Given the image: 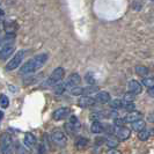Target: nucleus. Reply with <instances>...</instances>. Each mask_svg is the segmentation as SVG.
Masks as SVG:
<instances>
[{"label": "nucleus", "mask_w": 154, "mask_h": 154, "mask_svg": "<svg viewBox=\"0 0 154 154\" xmlns=\"http://www.w3.org/2000/svg\"><path fill=\"white\" fill-rule=\"evenodd\" d=\"M45 153H46L45 147L43 146V145H39L38 149H37V154H45Z\"/></svg>", "instance_id": "32"}, {"label": "nucleus", "mask_w": 154, "mask_h": 154, "mask_svg": "<svg viewBox=\"0 0 154 154\" xmlns=\"http://www.w3.org/2000/svg\"><path fill=\"white\" fill-rule=\"evenodd\" d=\"M107 154H122V153H121L118 149H116V148H111Z\"/></svg>", "instance_id": "33"}, {"label": "nucleus", "mask_w": 154, "mask_h": 154, "mask_svg": "<svg viewBox=\"0 0 154 154\" xmlns=\"http://www.w3.org/2000/svg\"><path fill=\"white\" fill-rule=\"evenodd\" d=\"M122 109L129 111V112H131V111H134L136 106H134V103H132V102H124L123 101V107H122Z\"/></svg>", "instance_id": "28"}, {"label": "nucleus", "mask_w": 154, "mask_h": 154, "mask_svg": "<svg viewBox=\"0 0 154 154\" xmlns=\"http://www.w3.org/2000/svg\"><path fill=\"white\" fill-rule=\"evenodd\" d=\"M134 100H136V94H133V93H131V92L126 93L123 96L124 102H132V103H133Z\"/></svg>", "instance_id": "29"}, {"label": "nucleus", "mask_w": 154, "mask_h": 154, "mask_svg": "<svg viewBox=\"0 0 154 154\" xmlns=\"http://www.w3.org/2000/svg\"><path fill=\"white\" fill-rule=\"evenodd\" d=\"M95 101L99 103H109L111 99H110V94L108 92H100L96 94L95 96Z\"/></svg>", "instance_id": "15"}, {"label": "nucleus", "mask_w": 154, "mask_h": 154, "mask_svg": "<svg viewBox=\"0 0 154 154\" xmlns=\"http://www.w3.org/2000/svg\"><path fill=\"white\" fill-rule=\"evenodd\" d=\"M136 73L138 74V75H140V77H146L147 74L149 73V69H147V67H145V66H136Z\"/></svg>", "instance_id": "22"}, {"label": "nucleus", "mask_w": 154, "mask_h": 154, "mask_svg": "<svg viewBox=\"0 0 154 154\" xmlns=\"http://www.w3.org/2000/svg\"><path fill=\"white\" fill-rule=\"evenodd\" d=\"M106 144H107L108 147H110V149L111 148H116V147L118 146V139L112 137V136H109L108 138L106 139Z\"/></svg>", "instance_id": "20"}, {"label": "nucleus", "mask_w": 154, "mask_h": 154, "mask_svg": "<svg viewBox=\"0 0 154 154\" xmlns=\"http://www.w3.org/2000/svg\"><path fill=\"white\" fill-rule=\"evenodd\" d=\"M87 145H88V139L85 138V137H79V138H77V140H75V147L79 148V149L85 148Z\"/></svg>", "instance_id": "19"}, {"label": "nucleus", "mask_w": 154, "mask_h": 154, "mask_svg": "<svg viewBox=\"0 0 154 154\" xmlns=\"http://www.w3.org/2000/svg\"><path fill=\"white\" fill-rule=\"evenodd\" d=\"M80 81H81L80 75H79L78 73H72L65 81H63V84H64L66 91H67V89H72V88L77 87V86L80 84Z\"/></svg>", "instance_id": "9"}, {"label": "nucleus", "mask_w": 154, "mask_h": 154, "mask_svg": "<svg viewBox=\"0 0 154 154\" xmlns=\"http://www.w3.org/2000/svg\"><path fill=\"white\" fill-rule=\"evenodd\" d=\"M114 123H115V126H124L125 122H124L123 118H115Z\"/></svg>", "instance_id": "31"}, {"label": "nucleus", "mask_w": 154, "mask_h": 154, "mask_svg": "<svg viewBox=\"0 0 154 154\" xmlns=\"http://www.w3.org/2000/svg\"><path fill=\"white\" fill-rule=\"evenodd\" d=\"M15 151H16V154H29V151H28V147L23 146V145H20V144H17L15 147Z\"/></svg>", "instance_id": "27"}, {"label": "nucleus", "mask_w": 154, "mask_h": 154, "mask_svg": "<svg viewBox=\"0 0 154 154\" xmlns=\"http://www.w3.org/2000/svg\"><path fill=\"white\" fill-rule=\"evenodd\" d=\"M69 112H71V110L69 108H65V107L58 108L54 111L52 118H54V121H63V119H66L69 117Z\"/></svg>", "instance_id": "11"}, {"label": "nucleus", "mask_w": 154, "mask_h": 154, "mask_svg": "<svg viewBox=\"0 0 154 154\" xmlns=\"http://www.w3.org/2000/svg\"><path fill=\"white\" fill-rule=\"evenodd\" d=\"M149 136H151V132L146 130V129H144V130H141V131L138 132V138L141 140V141H145L147 139L149 138Z\"/></svg>", "instance_id": "24"}, {"label": "nucleus", "mask_w": 154, "mask_h": 154, "mask_svg": "<svg viewBox=\"0 0 154 154\" xmlns=\"http://www.w3.org/2000/svg\"><path fill=\"white\" fill-rule=\"evenodd\" d=\"M2 117H4V112H2V111H0V121L2 119Z\"/></svg>", "instance_id": "35"}, {"label": "nucleus", "mask_w": 154, "mask_h": 154, "mask_svg": "<svg viewBox=\"0 0 154 154\" xmlns=\"http://www.w3.org/2000/svg\"><path fill=\"white\" fill-rule=\"evenodd\" d=\"M95 99H93V97H89V96H82L81 99H79L78 101V104H79V107H81V108H89V107H93L94 104H95Z\"/></svg>", "instance_id": "13"}, {"label": "nucleus", "mask_w": 154, "mask_h": 154, "mask_svg": "<svg viewBox=\"0 0 154 154\" xmlns=\"http://www.w3.org/2000/svg\"><path fill=\"white\" fill-rule=\"evenodd\" d=\"M148 94H149V96H152L154 99V88H149L148 89Z\"/></svg>", "instance_id": "34"}, {"label": "nucleus", "mask_w": 154, "mask_h": 154, "mask_svg": "<svg viewBox=\"0 0 154 154\" xmlns=\"http://www.w3.org/2000/svg\"><path fill=\"white\" fill-rule=\"evenodd\" d=\"M153 1H154V0H153Z\"/></svg>", "instance_id": "38"}, {"label": "nucleus", "mask_w": 154, "mask_h": 154, "mask_svg": "<svg viewBox=\"0 0 154 154\" xmlns=\"http://www.w3.org/2000/svg\"><path fill=\"white\" fill-rule=\"evenodd\" d=\"M153 132H154V130H153Z\"/></svg>", "instance_id": "37"}, {"label": "nucleus", "mask_w": 154, "mask_h": 154, "mask_svg": "<svg viewBox=\"0 0 154 154\" xmlns=\"http://www.w3.org/2000/svg\"><path fill=\"white\" fill-rule=\"evenodd\" d=\"M80 122L78 119L77 116H71L69 119V122L65 124V128H66V131L69 132V134H75L80 130Z\"/></svg>", "instance_id": "7"}, {"label": "nucleus", "mask_w": 154, "mask_h": 154, "mask_svg": "<svg viewBox=\"0 0 154 154\" xmlns=\"http://www.w3.org/2000/svg\"><path fill=\"white\" fill-rule=\"evenodd\" d=\"M14 141H13V137L7 133L4 132L0 136V151L2 154H13L14 153Z\"/></svg>", "instance_id": "2"}, {"label": "nucleus", "mask_w": 154, "mask_h": 154, "mask_svg": "<svg viewBox=\"0 0 154 154\" xmlns=\"http://www.w3.org/2000/svg\"><path fill=\"white\" fill-rule=\"evenodd\" d=\"M129 91L133 94H140L141 91H143V88H141V85L139 84L137 80H131L130 82H129Z\"/></svg>", "instance_id": "16"}, {"label": "nucleus", "mask_w": 154, "mask_h": 154, "mask_svg": "<svg viewBox=\"0 0 154 154\" xmlns=\"http://www.w3.org/2000/svg\"><path fill=\"white\" fill-rule=\"evenodd\" d=\"M23 144L28 147V148L34 147L36 145V137H35L32 133H30V132L26 133V134H24V138H23Z\"/></svg>", "instance_id": "14"}, {"label": "nucleus", "mask_w": 154, "mask_h": 154, "mask_svg": "<svg viewBox=\"0 0 154 154\" xmlns=\"http://www.w3.org/2000/svg\"><path fill=\"white\" fill-rule=\"evenodd\" d=\"M109 106L112 109H116V110H117V109H122V107H123V101L118 100V99L111 100L109 102Z\"/></svg>", "instance_id": "23"}, {"label": "nucleus", "mask_w": 154, "mask_h": 154, "mask_svg": "<svg viewBox=\"0 0 154 154\" xmlns=\"http://www.w3.org/2000/svg\"><path fill=\"white\" fill-rule=\"evenodd\" d=\"M143 118V114L140 111H131L129 112L128 115H125L123 117L124 122L125 123H133V122H137V121H140Z\"/></svg>", "instance_id": "12"}, {"label": "nucleus", "mask_w": 154, "mask_h": 154, "mask_svg": "<svg viewBox=\"0 0 154 154\" xmlns=\"http://www.w3.org/2000/svg\"><path fill=\"white\" fill-rule=\"evenodd\" d=\"M51 139L58 147H65L67 144V138L62 130H54L51 134Z\"/></svg>", "instance_id": "6"}, {"label": "nucleus", "mask_w": 154, "mask_h": 154, "mask_svg": "<svg viewBox=\"0 0 154 154\" xmlns=\"http://www.w3.org/2000/svg\"><path fill=\"white\" fill-rule=\"evenodd\" d=\"M131 125H132V130H134V131L139 132L145 129V122L143 119L137 121V122H133V123H131Z\"/></svg>", "instance_id": "21"}, {"label": "nucleus", "mask_w": 154, "mask_h": 154, "mask_svg": "<svg viewBox=\"0 0 154 154\" xmlns=\"http://www.w3.org/2000/svg\"><path fill=\"white\" fill-rule=\"evenodd\" d=\"M143 85L149 88H154V78H144L143 79Z\"/></svg>", "instance_id": "26"}, {"label": "nucleus", "mask_w": 154, "mask_h": 154, "mask_svg": "<svg viewBox=\"0 0 154 154\" xmlns=\"http://www.w3.org/2000/svg\"><path fill=\"white\" fill-rule=\"evenodd\" d=\"M91 131L93 133H102L104 131V124L101 122H93L92 126H91Z\"/></svg>", "instance_id": "18"}, {"label": "nucleus", "mask_w": 154, "mask_h": 154, "mask_svg": "<svg viewBox=\"0 0 154 154\" xmlns=\"http://www.w3.org/2000/svg\"><path fill=\"white\" fill-rule=\"evenodd\" d=\"M96 92H99V87L95 85H89L88 87H74V88L71 89V94L74 95V96H78V95L88 96L89 94Z\"/></svg>", "instance_id": "4"}, {"label": "nucleus", "mask_w": 154, "mask_h": 154, "mask_svg": "<svg viewBox=\"0 0 154 154\" xmlns=\"http://www.w3.org/2000/svg\"><path fill=\"white\" fill-rule=\"evenodd\" d=\"M48 58H49L48 54H37L36 57L31 58L30 60H28L26 64H23L21 66V69H20V73L21 74H31V73L38 71L39 69H42L44 66Z\"/></svg>", "instance_id": "1"}, {"label": "nucleus", "mask_w": 154, "mask_h": 154, "mask_svg": "<svg viewBox=\"0 0 154 154\" xmlns=\"http://www.w3.org/2000/svg\"><path fill=\"white\" fill-rule=\"evenodd\" d=\"M115 134L116 138L118 139V140L123 141V140H126V139L130 138L131 131L126 126H115Z\"/></svg>", "instance_id": "10"}, {"label": "nucleus", "mask_w": 154, "mask_h": 154, "mask_svg": "<svg viewBox=\"0 0 154 154\" xmlns=\"http://www.w3.org/2000/svg\"><path fill=\"white\" fill-rule=\"evenodd\" d=\"M104 117H108L107 112H102V111H96V112H92L89 118L92 119L93 122H100L101 119H103Z\"/></svg>", "instance_id": "17"}, {"label": "nucleus", "mask_w": 154, "mask_h": 154, "mask_svg": "<svg viewBox=\"0 0 154 154\" xmlns=\"http://www.w3.org/2000/svg\"><path fill=\"white\" fill-rule=\"evenodd\" d=\"M2 15H4V11L0 8V16H2Z\"/></svg>", "instance_id": "36"}, {"label": "nucleus", "mask_w": 154, "mask_h": 154, "mask_svg": "<svg viewBox=\"0 0 154 154\" xmlns=\"http://www.w3.org/2000/svg\"><path fill=\"white\" fill-rule=\"evenodd\" d=\"M64 75H65V69H63V67H57L56 69H54V72L43 82L42 86L43 87H54L56 85H58L59 82H62Z\"/></svg>", "instance_id": "3"}, {"label": "nucleus", "mask_w": 154, "mask_h": 154, "mask_svg": "<svg viewBox=\"0 0 154 154\" xmlns=\"http://www.w3.org/2000/svg\"><path fill=\"white\" fill-rule=\"evenodd\" d=\"M15 51V44L14 43H7L0 49V60H6L9 58Z\"/></svg>", "instance_id": "8"}, {"label": "nucleus", "mask_w": 154, "mask_h": 154, "mask_svg": "<svg viewBox=\"0 0 154 154\" xmlns=\"http://www.w3.org/2000/svg\"><path fill=\"white\" fill-rule=\"evenodd\" d=\"M86 80H87V82L89 84V85H94L95 84V79H94V77H93V73H87L86 74Z\"/></svg>", "instance_id": "30"}, {"label": "nucleus", "mask_w": 154, "mask_h": 154, "mask_svg": "<svg viewBox=\"0 0 154 154\" xmlns=\"http://www.w3.org/2000/svg\"><path fill=\"white\" fill-rule=\"evenodd\" d=\"M8 106H9V100H8V97L5 94H1V95H0V107L5 109V108H7Z\"/></svg>", "instance_id": "25"}, {"label": "nucleus", "mask_w": 154, "mask_h": 154, "mask_svg": "<svg viewBox=\"0 0 154 154\" xmlns=\"http://www.w3.org/2000/svg\"><path fill=\"white\" fill-rule=\"evenodd\" d=\"M23 57H24V51H21V50L17 51V52L12 57V59L8 62L7 65H6V69H7V71H12V69H17V67L22 64Z\"/></svg>", "instance_id": "5"}]
</instances>
